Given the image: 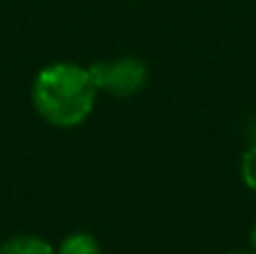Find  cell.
Masks as SVG:
<instances>
[{"label": "cell", "mask_w": 256, "mask_h": 254, "mask_svg": "<svg viewBox=\"0 0 256 254\" xmlns=\"http://www.w3.org/2000/svg\"><path fill=\"white\" fill-rule=\"evenodd\" d=\"M250 248H252V252L256 254V223H254V228L250 230Z\"/></svg>", "instance_id": "6"}, {"label": "cell", "mask_w": 256, "mask_h": 254, "mask_svg": "<svg viewBox=\"0 0 256 254\" xmlns=\"http://www.w3.org/2000/svg\"><path fill=\"white\" fill-rule=\"evenodd\" d=\"M90 76L99 92H108L115 99H130L140 94L148 84V66L140 56L102 58L88 66Z\"/></svg>", "instance_id": "2"}, {"label": "cell", "mask_w": 256, "mask_h": 254, "mask_svg": "<svg viewBox=\"0 0 256 254\" xmlns=\"http://www.w3.org/2000/svg\"><path fill=\"white\" fill-rule=\"evenodd\" d=\"M56 254H102V246L94 234L72 232L58 243Z\"/></svg>", "instance_id": "4"}, {"label": "cell", "mask_w": 256, "mask_h": 254, "mask_svg": "<svg viewBox=\"0 0 256 254\" xmlns=\"http://www.w3.org/2000/svg\"><path fill=\"white\" fill-rule=\"evenodd\" d=\"M99 90L90 70L72 61H54L32 81V106L43 122L56 128L86 124L97 106Z\"/></svg>", "instance_id": "1"}, {"label": "cell", "mask_w": 256, "mask_h": 254, "mask_svg": "<svg viewBox=\"0 0 256 254\" xmlns=\"http://www.w3.org/2000/svg\"><path fill=\"white\" fill-rule=\"evenodd\" d=\"M230 254H254L252 250H234V252H230Z\"/></svg>", "instance_id": "7"}, {"label": "cell", "mask_w": 256, "mask_h": 254, "mask_svg": "<svg viewBox=\"0 0 256 254\" xmlns=\"http://www.w3.org/2000/svg\"><path fill=\"white\" fill-rule=\"evenodd\" d=\"M0 254H56V248L38 234H14L0 243Z\"/></svg>", "instance_id": "3"}, {"label": "cell", "mask_w": 256, "mask_h": 254, "mask_svg": "<svg viewBox=\"0 0 256 254\" xmlns=\"http://www.w3.org/2000/svg\"><path fill=\"white\" fill-rule=\"evenodd\" d=\"M240 180L250 192L256 194V140L245 148L240 158Z\"/></svg>", "instance_id": "5"}]
</instances>
